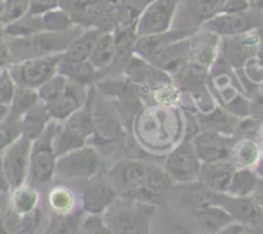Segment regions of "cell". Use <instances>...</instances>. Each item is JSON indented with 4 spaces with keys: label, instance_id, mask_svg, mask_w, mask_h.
<instances>
[{
    "label": "cell",
    "instance_id": "obj_2",
    "mask_svg": "<svg viewBox=\"0 0 263 234\" xmlns=\"http://www.w3.org/2000/svg\"><path fill=\"white\" fill-rule=\"evenodd\" d=\"M60 125L61 122L52 120L45 132L32 142L27 179H30V184L34 187L49 184L55 175L58 157L53 147V140Z\"/></svg>",
    "mask_w": 263,
    "mask_h": 234
},
{
    "label": "cell",
    "instance_id": "obj_48",
    "mask_svg": "<svg viewBox=\"0 0 263 234\" xmlns=\"http://www.w3.org/2000/svg\"><path fill=\"white\" fill-rule=\"evenodd\" d=\"M8 193H11V187H9V183L3 170V165H2V160H0V196L8 195Z\"/></svg>",
    "mask_w": 263,
    "mask_h": 234
},
{
    "label": "cell",
    "instance_id": "obj_29",
    "mask_svg": "<svg viewBox=\"0 0 263 234\" xmlns=\"http://www.w3.org/2000/svg\"><path fill=\"white\" fill-rule=\"evenodd\" d=\"M58 74L63 75L66 79L78 82L80 85L90 87L101 72H98L89 61L75 63V62H65L61 58L60 66H58Z\"/></svg>",
    "mask_w": 263,
    "mask_h": 234
},
{
    "label": "cell",
    "instance_id": "obj_27",
    "mask_svg": "<svg viewBox=\"0 0 263 234\" xmlns=\"http://www.w3.org/2000/svg\"><path fill=\"white\" fill-rule=\"evenodd\" d=\"M115 55L116 48L114 32L106 31L101 34L97 42L93 47V50L89 57V62L98 72H103L114 63Z\"/></svg>",
    "mask_w": 263,
    "mask_h": 234
},
{
    "label": "cell",
    "instance_id": "obj_49",
    "mask_svg": "<svg viewBox=\"0 0 263 234\" xmlns=\"http://www.w3.org/2000/svg\"><path fill=\"white\" fill-rule=\"evenodd\" d=\"M9 210V193L0 196V221Z\"/></svg>",
    "mask_w": 263,
    "mask_h": 234
},
{
    "label": "cell",
    "instance_id": "obj_40",
    "mask_svg": "<svg viewBox=\"0 0 263 234\" xmlns=\"http://www.w3.org/2000/svg\"><path fill=\"white\" fill-rule=\"evenodd\" d=\"M16 88L17 84L9 74L8 67L0 70V103L2 104H6L8 107L11 105L14 93H16Z\"/></svg>",
    "mask_w": 263,
    "mask_h": 234
},
{
    "label": "cell",
    "instance_id": "obj_25",
    "mask_svg": "<svg viewBox=\"0 0 263 234\" xmlns=\"http://www.w3.org/2000/svg\"><path fill=\"white\" fill-rule=\"evenodd\" d=\"M194 214L204 234H216L230 224L235 223L232 216L224 208L216 205L195 208Z\"/></svg>",
    "mask_w": 263,
    "mask_h": 234
},
{
    "label": "cell",
    "instance_id": "obj_11",
    "mask_svg": "<svg viewBox=\"0 0 263 234\" xmlns=\"http://www.w3.org/2000/svg\"><path fill=\"white\" fill-rule=\"evenodd\" d=\"M31 145V140L21 135L0 155L4 174H6L11 190L26 184L27 178H29Z\"/></svg>",
    "mask_w": 263,
    "mask_h": 234
},
{
    "label": "cell",
    "instance_id": "obj_54",
    "mask_svg": "<svg viewBox=\"0 0 263 234\" xmlns=\"http://www.w3.org/2000/svg\"><path fill=\"white\" fill-rule=\"evenodd\" d=\"M254 4H255V7H257L258 9L263 11V0H255Z\"/></svg>",
    "mask_w": 263,
    "mask_h": 234
},
{
    "label": "cell",
    "instance_id": "obj_43",
    "mask_svg": "<svg viewBox=\"0 0 263 234\" xmlns=\"http://www.w3.org/2000/svg\"><path fill=\"white\" fill-rule=\"evenodd\" d=\"M29 13L35 14V16H43L47 12L60 7V0H29Z\"/></svg>",
    "mask_w": 263,
    "mask_h": 234
},
{
    "label": "cell",
    "instance_id": "obj_36",
    "mask_svg": "<svg viewBox=\"0 0 263 234\" xmlns=\"http://www.w3.org/2000/svg\"><path fill=\"white\" fill-rule=\"evenodd\" d=\"M80 226V218L78 214H54L49 224L47 234H78Z\"/></svg>",
    "mask_w": 263,
    "mask_h": 234
},
{
    "label": "cell",
    "instance_id": "obj_59",
    "mask_svg": "<svg viewBox=\"0 0 263 234\" xmlns=\"http://www.w3.org/2000/svg\"><path fill=\"white\" fill-rule=\"evenodd\" d=\"M4 2H6V0H0V3H4Z\"/></svg>",
    "mask_w": 263,
    "mask_h": 234
},
{
    "label": "cell",
    "instance_id": "obj_31",
    "mask_svg": "<svg viewBox=\"0 0 263 234\" xmlns=\"http://www.w3.org/2000/svg\"><path fill=\"white\" fill-rule=\"evenodd\" d=\"M260 147L255 139H236L232 150L231 161L236 167H249L255 166L260 156Z\"/></svg>",
    "mask_w": 263,
    "mask_h": 234
},
{
    "label": "cell",
    "instance_id": "obj_52",
    "mask_svg": "<svg viewBox=\"0 0 263 234\" xmlns=\"http://www.w3.org/2000/svg\"><path fill=\"white\" fill-rule=\"evenodd\" d=\"M8 115H9V107H8V105L2 104V103H0V122L4 121V120L8 117Z\"/></svg>",
    "mask_w": 263,
    "mask_h": 234
},
{
    "label": "cell",
    "instance_id": "obj_13",
    "mask_svg": "<svg viewBox=\"0 0 263 234\" xmlns=\"http://www.w3.org/2000/svg\"><path fill=\"white\" fill-rule=\"evenodd\" d=\"M211 205L219 206L224 208L235 223L242 224L245 226L263 225V210L253 197H234L227 193L213 190Z\"/></svg>",
    "mask_w": 263,
    "mask_h": 234
},
{
    "label": "cell",
    "instance_id": "obj_50",
    "mask_svg": "<svg viewBox=\"0 0 263 234\" xmlns=\"http://www.w3.org/2000/svg\"><path fill=\"white\" fill-rule=\"evenodd\" d=\"M254 171H255V174H257V175H258V178L263 179V151H262V152H260L259 158H258L257 163H255Z\"/></svg>",
    "mask_w": 263,
    "mask_h": 234
},
{
    "label": "cell",
    "instance_id": "obj_4",
    "mask_svg": "<svg viewBox=\"0 0 263 234\" xmlns=\"http://www.w3.org/2000/svg\"><path fill=\"white\" fill-rule=\"evenodd\" d=\"M132 200L130 205L115 210L105 219L114 234H151V219L155 214L154 203Z\"/></svg>",
    "mask_w": 263,
    "mask_h": 234
},
{
    "label": "cell",
    "instance_id": "obj_47",
    "mask_svg": "<svg viewBox=\"0 0 263 234\" xmlns=\"http://www.w3.org/2000/svg\"><path fill=\"white\" fill-rule=\"evenodd\" d=\"M245 228H247V226L242 225V224L232 223L216 234H242V231L245 230Z\"/></svg>",
    "mask_w": 263,
    "mask_h": 234
},
{
    "label": "cell",
    "instance_id": "obj_22",
    "mask_svg": "<svg viewBox=\"0 0 263 234\" xmlns=\"http://www.w3.org/2000/svg\"><path fill=\"white\" fill-rule=\"evenodd\" d=\"M103 31L97 29H84L62 53V61L65 62H87L89 61L93 47Z\"/></svg>",
    "mask_w": 263,
    "mask_h": 234
},
{
    "label": "cell",
    "instance_id": "obj_24",
    "mask_svg": "<svg viewBox=\"0 0 263 234\" xmlns=\"http://www.w3.org/2000/svg\"><path fill=\"white\" fill-rule=\"evenodd\" d=\"M52 121L49 112L47 110V104L42 100L36 103L30 111H27L21 119V129L22 135L31 142L40 137L48 125Z\"/></svg>",
    "mask_w": 263,
    "mask_h": 234
},
{
    "label": "cell",
    "instance_id": "obj_10",
    "mask_svg": "<svg viewBox=\"0 0 263 234\" xmlns=\"http://www.w3.org/2000/svg\"><path fill=\"white\" fill-rule=\"evenodd\" d=\"M181 0H151L142 9L136 26L137 36L163 34L173 29Z\"/></svg>",
    "mask_w": 263,
    "mask_h": 234
},
{
    "label": "cell",
    "instance_id": "obj_58",
    "mask_svg": "<svg viewBox=\"0 0 263 234\" xmlns=\"http://www.w3.org/2000/svg\"><path fill=\"white\" fill-rule=\"evenodd\" d=\"M3 6L4 3H0V16H2V12H3Z\"/></svg>",
    "mask_w": 263,
    "mask_h": 234
},
{
    "label": "cell",
    "instance_id": "obj_5",
    "mask_svg": "<svg viewBox=\"0 0 263 234\" xmlns=\"http://www.w3.org/2000/svg\"><path fill=\"white\" fill-rule=\"evenodd\" d=\"M150 163L138 160L120 161L110 171V184L125 198L140 200L151 170Z\"/></svg>",
    "mask_w": 263,
    "mask_h": 234
},
{
    "label": "cell",
    "instance_id": "obj_20",
    "mask_svg": "<svg viewBox=\"0 0 263 234\" xmlns=\"http://www.w3.org/2000/svg\"><path fill=\"white\" fill-rule=\"evenodd\" d=\"M236 166L232 161L201 163L199 182L216 192L226 193Z\"/></svg>",
    "mask_w": 263,
    "mask_h": 234
},
{
    "label": "cell",
    "instance_id": "obj_15",
    "mask_svg": "<svg viewBox=\"0 0 263 234\" xmlns=\"http://www.w3.org/2000/svg\"><path fill=\"white\" fill-rule=\"evenodd\" d=\"M88 94H89V87H84L69 80L62 94L47 104V110L52 120L58 122L66 121L70 116L84 107Z\"/></svg>",
    "mask_w": 263,
    "mask_h": 234
},
{
    "label": "cell",
    "instance_id": "obj_41",
    "mask_svg": "<svg viewBox=\"0 0 263 234\" xmlns=\"http://www.w3.org/2000/svg\"><path fill=\"white\" fill-rule=\"evenodd\" d=\"M82 229L87 234H114L105 219L97 215H89V218L83 223Z\"/></svg>",
    "mask_w": 263,
    "mask_h": 234
},
{
    "label": "cell",
    "instance_id": "obj_12",
    "mask_svg": "<svg viewBox=\"0 0 263 234\" xmlns=\"http://www.w3.org/2000/svg\"><path fill=\"white\" fill-rule=\"evenodd\" d=\"M93 125H95V137L101 144L114 143L123 134V121L118 111L107 97L101 93L93 97L92 103Z\"/></svg>",
    "mask_w": 263,
    "mask_h": 234
},
{
    "label": "cell",
    "instance_id": "obj_32",
    "mask_svg": "<svg viewBox=\"0 0 263 234\" xmlns=\"http://www.w3.org/2000/svg\"><path fill=\"white\" fill-rule=\"evenodd\" d=\"M44 31L42 16L26 13L13 24L4 26V37H25Z\"/></svg>",
    "mask_w": 263,
    "mask_h": 234
},
{
    "label": "cell",
    "instance_id": "obj_57",
    "mask_svg": "<svg viewBox=\"0 0 263 234\" xmlns=\"http://www.w3.org/2000/svg\"><path fill=\"white\" fill-rule=\"evenodd\" d=\"M258 137L260 138V139L263 140V124H260V127H259V132H258Z\"/></svg>",
    "mask_w": 263,
    "mask_h": 234
},
{
    "label": "cell",
    "instance_id": "obj_35",
    "mask_svg": "<svg viewBox=\"0 0 263 234\" xmlns=\"http://www.w3.org/2000/svg\"><path fill=\"white\" fill-rule=\"evenodd\" d=\"M48 202H49L50 208L54 211V214L65 215V214L71 212L72 208H74L75 196L66 187H54L49 192Z\"/></svg>",
    "mask_w": 263,
    "mask_h": 234
},
{
    "label": "cell",
    "instance_id": "obj_28",
    "mask_svg": "<svg viewBox=\"0 0 263 234\" xmlns=\"http://www.w3.org/2000/svg\"><path fill=\"white\" fill-rule=\"evenodd\" d=\"M39 192L31 184H24L9 193V208L20 216H26L37 210Z\"/></svg>",
    "mask_w": 263,
    "mask_h": 234
},
{
    "label": "cell",
    "instance_id": "obj_56",
    "mask_svg": "<svg viewBox=\"0 0 263 234\" xmlns=\"http://www.w3.org/2000/svg\"><path fill=\"white\" fill-rule=\"evenodd\" d=\"M0 40H4V26L2 22H0Z\"/></svg>",
    "mask_w": 263,
    "mask_h": 234
},
{
    "label": "cell",
    "instance_id": "obj_8",
    "mask_svg": "<svg viewBox=\"0 0 263 234\" xmlns=\"http://www.w3.org/2000/svg\"><path fill=\"white\" fill-rule=\"evenodd\" d=\"M200 167L201 162L195 152L192 139L187 137L169 153L164 163V170L172 182L178 184H194L199 182Z\"/></svg>",
    "mask_w": 263,
    "mask_h": 234
},
{
    "label": "cell",
    "instance_id": "obj_14",
    "mask_svg": "<svg viewBox=\"0 0 263 234\" xmlns=\"http://www.w3.org/2000/svg\"><path fill=\"white\" fill-rule=\"evenodd\" d=\"M192 143L200 162L211 163L218 161H231L236 138L232 135L204 130L192 139Z\"/></svg>",
    "mask_w": 263,
    "mask_h": 234
},
{
    "label": "cell",
    "instance_id": "obj_1",
    "mask_svg": "<svg viewBox=\"0 0 263 234\" xmlns=\"http://www.w3.org/2000/svg\"><path fill=\"white\" fill-rule=\"evenodd\" d=\"M83 30V27L74 26L65 32L42 31L25 37H4V41L8 45L13 62H21L32 58L62 54Z\"/></svg>",
    "mask_w": 263,
    "mask_h": 234
},
{
    "label": "cell",
    "instance_id": "obj_3",
    "mask_svg": "<svg viewBox=\"0 0 263 234\" xmlns=\"http://www.w3.org/2000/svg\"><path fill=\"white\" fill-rule=\"evenodd\" d=\"M98 89L111 100L124 126L130 127L135 116L142 108V90L128 77L103 80L98 82Z\"/></svg>",
    "mask_w": 263,
    "mask_h": 234
},
{
    "label": "cell",
    "instance_id": "obj_46",
    "mask_svg": "<svg viewBox=\"0 0 263 234\" xmlns=\"http://www.w3.org/2000/svg\"><path fill=\"white\" fill-rule=\"evenodd\" d=\"M250 116H252L253 119L257 120L258 122L263 124V94L259 95V97L252 103Z\"/></svg>",
    "mask_w": 263,
    "mask_h": 234
},
{
    "label": "cell",
    "instance_id": "obj_45",
    "mask_svg": "<svg viewBox=\"0 0 263 234\" xmlns=\"http://www.w3.org/2000/svg\"><path fill=\"white\" fill-rule=\"evenodd\" d=\"M12 63H13V59H12L8 45L4 40H0V70L7 69Z\"/></svg>",
    "mask_w": 263,
    "mask_h": 234
},
{
    "label": "cell",
    "instance_id": "obj_44",
    "mask_svg": "<svg viewBox=\"0 0 263 234\" xmlns=\"http://www.w3.org/2000/svg\"><path fill=\"white\" fill-rule=\"evenodd\" d=\"M249 8V0H226L222 12L223 13H245Z\"/></svg>",
    "mask_w": 263,
    "mask_h": 234
},
{
    "label": "cell",
    "instance_id": "obj_51",
    "mask_svg": "<svg viewBox=\"0 0 263 234\" xmlns=\"http://www.w3.org/2000/svg\"><path fill=\"white\" fill-rule=\"evenodd\" d=\"M242 234H263V225L247 226Z\"/></svg>",
    "mask_w": 263,
    "mask_h": 234
},
{
    "label": "cell",
    "instance_id": "obj_53",
    "mask_svg": "<svg viewBox=\"0 0 263 234\" xmlns=\"http://www.w3.org/2000/svg\"><path fill=\"white\" fill-rule=\"evenodd\" d=\"M166 234H190V233L186 230V229H182V228H178V226H177V228H174L173 230L168 231Z\"/></svg>",
    "mask_w": 263,
    "mask_h": 234
},
{
    "label": "cell",
    "instance_id": "obj_38",
    "mask_svg": "<svg viewBox=\"0 0 263 234\" xmlns=\"http://www.w3.org/2000/svg\"><path fill=\"white\" fill-rule=\"evenodd\" d=\"M67 81H69V80L66 79L63 75H54L52 79L48 80L45 84H43L42 87L37 89V94H39L40 100L44 102L45 104H48V103L57 99V98L62 94L63 90H65Z\"/></svg>",
    "mask_w": 263,
    "mask_h": 234
},
{
    "label": "cell",
    "instance_id": "obj_55",
    "mask_svg": "<svg viewBox=\"0 0 263 234\" xmlns=\"http://www.w3.org/2000/svg\"><path fill=\"white\" fill-rule=\"evenodd\" d=\"M255 200H257V202L259 203V206H260V207H262V210H263V193H260V195L258 196V197L255 198Z\"/></svg>",
    "mask_w": 263,
    "mask_h": 234
},
{
    "label": "cell",
    "instance_id": "obj_30",
    "mask_svg": "<svg viewBox=\"0 0 263 234\" xmlns=\"http://www.w3.org/2000/svg\"><path fill=\"white\" fill-rule=\"evenodd\" d=\"M258 179L259 178L252 168L236 167L226 193L234 197H249L257 189Z\"/></svg>",
    "mask_w": 263,
    "mask_h": 234
},
{
    "label": "cell",
    "instance_id": "obj_19",
    "mask_svg": "<svg viewBox=\"0 0 263 234\" xmlns=\"http://www.w3.org/2000/svg\"><path fill=\"white\" fill-rule=\"evenodd\" d=\"M189 36H192V35L190 32L184 31V30L178 29H172L169 31L163 32V34L137 36L135 42V54L150 62L164 47H166L171 42Z\"/></svg>",
    "mask_w": 263,
    "mask_h": 234
},
{
    "label": "cell",
    "instance_id": "obj_9",
    "mask_svg": "<svg viewBox=\"0 0 263 234\" xmlns=\"http://www.w3.org/2000/svg\"><path fill=\"white\" fill-rule=\"evenodd\" d=\"M100 170V155L92 145L60 156L55 165V174L63 179H93Z\"/></svg>",
    "mask_w": 263,
    "mask_h": 234
},
{
    "label": "cell",
    "instance_id": "obj_21",
    "mask_svg": "<svg viewBox=\"0 0 263 234\" xmlns=\"http://www.w3.org/2000/svg\"><path fill=\"white\" fill-rule=\"evenodd\" d=\"M195 119H196L199 126H203L204 130L216 132L224 135H232V137L235 135L237 125L240 122L236 116L230 113L221 105H214L213 110L209 112L197 113Z\"/></svg>",
    "mask_w": 263,
    "mask_h": 234
},
{
    "label": "cell",
    "instance_id": "obj_17",
    "mask_svg": "<svg viewBox=\"0 0 263 234\" xmlns=\"http://www.w3.org/2000/svg\"><path fill=\"white\" fill-rule=\"evenodd\" d=\"M204 31L212 32L217 36L232 37L247 34L254 29V22L245 13H223L221 12L203 25Z\"/></svg>",
    "mask_w": 263,
    "mask_h": 234
},
{
    "label": "cell",
    "instance_id": "obj_7",
    "mask_svg": "<svg viewBox=\"0 0 263 234\" xmlns=\"http://www.w3.org/2000/svg\"><path fill=\"white\" fill-rule=\"evenodd\" d=\"M72 22L83 29H97L101 31H114L112 4L108 0H74L65 7Z\"/></svg>",
    "mask_w": 263,
    "mask_h": 234
},
{
    "label": "cell",
    "instance_id": "obj_16",
    "mask_svg": "<svg viewBox=\"0 0 263 234\" xmlns=\"http://www.w3.org/2000/svg\"><path fill=\"white\" fill-rule=\"evenodd\" d=\"M191 36L177 40L164 47L150 61L153 66L169 75H178L190 61Z\"/></svg>",
    "mask_w": 263,
    "mask_h": 234
},
{
    "label": "cell",
    "instance_id": "obj_42",
    "mask_svg": "<svg viewBox=\"0 0 263 234\" xmlns=\"http://www.w3.org/2000/svg\"><path fill=\"white\" fill-rule=\"evenodd\" d=\"M244 71L248 79L254 84L263 81V62L257 57H250L244 63Z\"/></svg>",
    "mask_w": 263,
    "mask_h": 234
},
{
    "label": "cell",
    "instance_id": "obj_37",
    "mask_svg": "<svg viewBox=\"0 0 263 234\" xmlns=\"http://www.w3.org/2000/svg\"><path fill=\"white\" fill-rule=\"evenodd\" d=\"M21 135V119H16L8 115L4 121L0 122V155Z\"/></svg>",
    "mask_w": 263,
    "mask_h": 234
},
{
    "label": "cell",
    "instance_id": "obj_18",
    "mask_svg": "<svg viewBox=\"0 0 263 234\" xmlns=\"http://www.w3.org/2000/svg\"><path fill=\"white\" fill-rule=\"evenodd\" d=\"M116 198L118 193L111 184L92 183L83 192L82 207L89 215L101 216L115 205Z\"/></svg>",
    "mask_w": 263,
    "mask_h": 234
},
{
    "label": "cell",
    "instance_id": "obj_33",
    "mask_svg": "<svg viewBox=\"0 0 263 234\" xmlns=\"http://www.w3.org/2000/svg\"><path fill=\"white\" fill-rule=\"evenodd\" d=\"M40 100L36 89H31L27 87H20L17 85L16 93L9 105V116L22 119V116L31 110L35 104Z\"/></svg>",
    "mask_w": 263,
    "mask_h": 234
},
{
    "label": "cell",
    "instance_id": "obj_34",
    "mask_svg": "<svg viewBox=\"0 0 263 234\" xmlns=\"http://www.w3.org/2000/svg\"><path fill=\"white\" fill-rule=\"evenodd\" d=\"M42 21L43 29L48 32H65L77 26L72 22L70 14L61 7L43 14Z\"/></svg>",
    "mask_w": 263,
    "mask_h": 234
},
{
    "label": "cell",
    "instance_id": "obj_23",
    "mask_svg": "<svg viewBox=\"0 0 263 234\" xmlns=\"http://www.w3.org/2000/svg\"><path fill=\"white\" fill-rule=\"evenodd\" d=\"M224 3L226 0H186V21L191 26H203L206 21L221 13Z\"/></svg>",
    "mask_w": 263,
    "mask_h": 234
},
{
    "label": "cell",
    "instance_id": "obj_26",
    "mask_svg": "<svg viewBox=\"0 0 263 234\" xmlns=\"http://www.w3.org/2000/svg\"><path fill=\"white\" fill-rule=\"evenodd\" d=\"M217 35L205 31V37L194 39L191 36V50L190 62L211 69L217 61Z\"/></svg>",
    "mask_w": 263,
    "mask_h": 234
},
{
    "label": "cell",
    "instance_id": "obj_6",
    "mask_svg": "<svg viewBox=\"0 0 263 234\" xmlns=\"http://www.w3.org/2000/svg\"><path fill=\"white\" fill-rule=\"evenodd\" d=\"M61 58L62 54H55L13 62L8 66V71L17 85L37 90L43 84L58 74Z\"/></svg>",
    "mask_w": 263,
    "mask_h": 234
},
{
    "label": "cell",
    "instance_id": "obj_39",
    "mask_svg": "<svg viewBox=\"0 0 263 234\" xmlns=\"http://www.w3.org/2000/svg\"><path fill=\"white\" fill-rule=\"evenodd\" d=\"M29 0H6L3 6V12L0 16V22L3 24V26L13 24L17 19L29 13Z\"/></svg>",
    "mask_w": 263,
    "mask_h": 234
}]
</instances>
